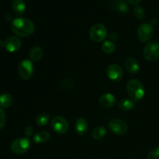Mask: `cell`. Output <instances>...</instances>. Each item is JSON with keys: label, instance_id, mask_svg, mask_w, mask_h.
Segmentation results:
<instances>
[{"label": "cell", "instance_id": "obj_1", "mask_svg": "<svg viewBox=\"0 0 159 159\" xmlns=\"http://www.w3.org/2000/svg\"><path fill=\"white\" fill-rule=\"evenodd\" d=\"M11 28L14 34L18 37H26L30 36L35 30V26L31 20L26 18H16L12 21Z\"/></svg>", "mask_w": 159, "mask_h": 159}, {"label": "cell", "instance_id": "obj_2", "mask_svg": "<svg viewBox=\"0 0 159 159\" xmlns=\"http://www.w3.org/2000/svg\"><path fill=\"white\" fill-rule=\"evenodd\" d=\"M127 90L130 99L134 101H139L144 96V89L141 82L137 79H131L127 84Z\"/></svg>", "mask_w": 159, "mask_h": 159}, {"label": "cell", "instance_id": "obj_3", "mask_svg": "<svg viewBox=\"0 0 159 159\" xmlns=\"http://www.w3.org/2000/svg\"><path fill=\"white\" fill-rule=\"evenodd\" d=\"M89 37L96 43L102 42L107 37V27L102 23H96L90 29Z\"/></svg>", "mask_w": 159, "mask_h": 159}, {"label": "cell", "instance_id": "obj_4", "mask_svg": "<svg viewBox=\"0 0 159 159\" xmlns=\"http://www.w3.org/2000/svg\"><path fill=\"white\" fill-rule=\"evenodd\" d=\"M143 55L149 61H156L159 57V43L152 41L147 43L143 51Z\"/></svg>", "mask_w": 159, "mask_h": 159}, {"label": "cell", "instance_id": "obj_5", "mask_svg": "<svg viewBox=\"0 0 159 159\" xmlns=\"http://www.w3.org/2000/svg\"><path fill=\"white\" fill-rule=\"evenodd\" d=\"M31 147L30 141L27 138H18L15 140L11 144V150L13 153L17 155L26 153L30 150Z\"/></svg>", "mask_w": 159, "mask_h": 159}, {"label": "cell", "instance_id": "obj_6", "mask_svg": "<svg viewBox=\"0 0 159 159\" xmlns=\"http://www.w3.org/2000/svg\"><path fill=\"white\" fill-rule=\"evenodd\" d=\"M34 71V67L32 61L30 60H23L18 66V74L23 80H28L32 77Z\"/></svg>", "mask_w": 159, "mask_h": 159}, {"label": "cell", "instance_id": "obj_7", "mask_svg": "<svg viewBox=\"0 0 159 159\" xmlns=\"http://www.w3.org/2000/svg\"><path fill=\"white\" fill-rule=\"evenodd\" d=\"M154 29L152 24L148 23H142L138 29V38L142 43H146L152 39Z\"/></svg>", "mask_w": 159, "mask_h": 159}, {"label": "cell", "instance_id": "obj_8", "mask_svg": "<svg viewBox=\"0 0 159 159\" xmlns=\"http://www.w3.org/2000/svg\"><path fill=\"white\" fill-rule=\"evenodd\" d=\"M51 127L59 134H65L68 130V121L62 116H54L51 120Z\"/></svg>", "mask_w": 159, "mask_h": 159}, {"label": "cell", "instance_id": "obj_9", "mask_svg": "<svg viewBox=\"0 0 159 159\" xmlns=\"http://www.w3.org/2000/svg\"><path fill=\"white\" fill-rule=\"evenodd\" d=\"M109 127L112 132L118 135H123L126 134L128 130L127 123L121 119H113L109 123Z\"/></svg>", "mask_w": 159, "mask_h": 159}, {"label": "cell", "instance_id": "obj_10", "mask_svg": "<svg viewBox=\"0 0 159 159\" xmlns=\"http://www.w3.org/2000/svg\"><path fill=\"white\" fill-rule=\"evenodd\" d=\"M107 75L111 81L114 82H118L122 80L124 76V71L122 68L117 64H113L110 65L107 68Z\"/></svg>", "mask_w": 159, "mask_h": 159}, {"label": "cell", "instance_id": "obj_11", "mask_svg": "<svg viewBox=\"0 0 159 159\" xmlns=\"http://www.w3.org/2000/svg\"><path fill=\"white\" fill-rule=\"evenodd\" d=\"M4 47L9 52H16L21 48L22 42L19 37L11 36L4 40Z\"/></svg>", "mask_w": 159, "mask_h": 159}, {"label": "cell", "instance_id": "obj_12", "mask_svg": "<svg viewBox=\"0 0 159 159\" xmlns=\"http://www.w3.org/2000/svg\"><path fill=\"white\" fill-rule=\"evenodd\" d=\"M124 66H125L127 71H129V72L133 75L138 73L140 68L138 61L131 57H127L125 59V61H124Z\"/></svg>", "mask_w": 159, "mask_h": 159}, {"label": "cell", "instance_id": "obj_13", "mask_svg": "<svg viewBox=\"0 0 159 159\" xmlns=\"http://www.w3.org/2000/svg\"><path fill=\"white\" fill-rule=\"evenodd\" d=\"M99 105L104 108H110L116 102V98L111 93H106L100 97L99 100Z\"/></svg>", "mask_w": 159, "mask_h": 159}, {"label": "cell", "instance_id": "obj_14", "mask_svg": "<svg viewBox=\"0 0 159 159\" xmlns=\"http://www.w3.org/2000/svg\"><path fill=\"white\" fill-rule=\"evenodd\" d=\"M89 129L88 122L86 120L82 117H79L75 121V130L76 133L79 136H84L87 133Z\"/></svg>", "mask_w": 159, "mask_h": 159}, {"label": "cell", "instance_id": "obj_15", "mask_svg": "<svg viewBox=\"0 0 159 159\" xmlns=\"http://www.w3.org/2000/svg\"><path fill=\"white\" fill-rule=\"evenodd\" d=\"M12 9L16 15L22 16L26 11V4L23 0H12Z\"/></svg>", "mask_w": 159, "mask_h": 159}, {"label": "cell", "instance_id": "obj_16", "mask_svg": "<svg viewBox=\"0 0 159 159\" xmlns=\"http://www.w3.org/2000/svg\"><path fill=\"white\" fill-rule=\"evenodd\" d=\"M43 55V51L40 47L35 46L30 51V58L33 61H39Z\"/></svg>", "mask_w": 159, "mask_h": 159}, {"label": "cell", "instance_id": "obj_17", "mask_svg": "<svg viewBox=\"0 0 159 159\" xmlns=\"http://www.w3.org/2000/svg\"><path fill=\"white\" fill-rule=\"evenodd\" d=\"M51 139V134L49 132L45 131H40L38 133L36 134L34 137V142L37 144H43V143L48 142L49 140Z\"/></svg>", "mask_w": 159, "mask_h": 159}, {"label": "cell", "instance_id": "obj_18", "mask_svg": "<svg viewBox=\"0 0 159 159\" xmlns=\"http://www.w3.org/2000/svg\"><path fill=\"white\" fill-rule=\"evenodd\" d=\"M135 103L134 100L129 99H123L118 102V107L123 111H130L134 108Z\"/></svg>", "mask_w": 159, "mask_h": 159}, {"label": "cell", "instance_id": "obj_19", "mask_svg": "<svg viewBox=\"0 0 159 159\" xmlns=\"http://www.w3.org/2000/svg\"><path fill=\"white\" fill-rule=\"evenodd\" d=\"M113 9L120 12H127L129 10L127 3L124 0H116L112 4Z\"/></svg>", "mask_w": 159, "mask_h": 159}, {"label": "cell", "instance_id": "obj_20", "mask_svg": "<svg viewBox=\"0 0 159 159\" xmlns=\"http://www.w3.org/2000/svg\"><path fill=\"white\" fill-rule=\"evenodd\" d=\"M12 103V97L11 95L5 93L0 96V108H8Z\"/></svg>", "mask_w": 159, "mask_h": 159}, {"label": "cell", "instance_id": "obj_21", "mask_svg": "<svg viewBox=\"0 0 159 159\" xmlns=\"http://www.w3.org/2000/svg\"><path fill=\"white\" fill-rule=\"evenodd\" d=\"M107 134V130L102 126H99L96 127V128L93 130V133H92V136L94 139L96 140H101L104 138Z\"/></svg>", "mask_w": 159, "mask_h": 159}, {"label": "cell", "instance_id": "obj_22", "mask_svg": "<svg viewBox=\"0 0 159 159\" xmlns=\"http://www.w3.org/2000/svg\"><path fill=\"white\" fill-rule=\"evenodd\" d=\"M116 49V46L111 41H105L102 45V50L104 53L107 54H110L113 53Z\"/></svg>", "mask_w": 159, "mask_h": 159}, {"label": "cell", "instance_id": "obj_23", "mask_svg": "<svg viewBox=\"0 0 159 159\" xmlns=\"http://www.w3.org/2000/svg\"><path fill=\"white\" fill-rule=\"evenodd\" d=\"M50 120V116L47 113H41V114L38 115L36 119V122H37V125L43 127V126L47 125Z\"/></svg>", "mask_w": 159, "mask_h": 159}, {"label": "cell", "instance_id": "obj_24", "mask_svg": "<svg viewBox=\"0 0 159 159\" xmlns=\"http://www.w3.org/2000/svg\"><path fill=\"white\" fill-rule=\"evenodd\" d=\"M134 14L135 16L138 19H139V20L144 19L146 15L144 8L141 7V6H137L136 7L134 8Z\"/></svg>", "mask_w": 159, "mask_h": 159}, {"label": "cell", "instance_id": "obj_25", "mask_svg": "<svg viewBox=\"0 0 159 159\" xmlns=\"http://www.w3.org/2000/svg\"><path fill=\"white\" fill-rule=\"evenodd\" d=\"M74 85V81L71 79H65L61 82V87L63 89H69Z\"/></svg>", "mask_w": 159, "mask_h": 159}, {"label": "cell", "instance_id": "obj_26", "mask_svg": "<svg viewBox=\"0 0 159 159\" xmlns=\"http://www.w3.org/2000/svg\"><path fill=\"white\" fill-rule=\"evenodd\" d=\"M147 159H159V147L155 148L150 151L147 156Z\"/></svg>", "mask_w": 159, "mask_h": 159}, {"label": "cell", "instance_id": "obj_27", "mask_svg": "<svg viewBox=\"0 0 159 159\" xmlns=\"http://www.w3.org/2000/svg\"><path fill=\"white\" fill-rule=\"evenodd\" d=\"M6 124V113L2 108H0V129L2 128Z\"/></svg>", "mask_w": 159, "mask_h": 159}, {"label": "cell", "instance_id": "obj_28", "mask_svg": "<svg viewBox=\"0 0 159 159\" xmlns=\"http://www.w3.org/2000/svg\"><path fill=\"white\" fill-rule=\"evenodd\" d=\"M34 133V130H33V127L29 126V127H26V129L24 130V134L26 137H30L33 135Z\"/></svg>", "mask_w": 159, "mask_h": 159}, {"label": "cell", "instance_id": "obj_29", "mask_svg": "<svg viewBox=\"0 0 159 159\" xmlns=\"http://www.w3.org/2000/svg\"><path fill=\"white\" fill-rule=\"evenodd\" d=\"M127 1L128 2L131 3V4L136 5V4H138V3L141 2V0H127Z\"/></svg>", "mask_w": 159, "mask_h": 159}]
</instances>
